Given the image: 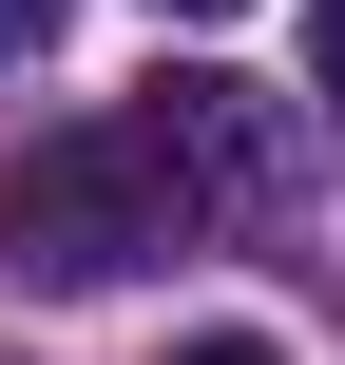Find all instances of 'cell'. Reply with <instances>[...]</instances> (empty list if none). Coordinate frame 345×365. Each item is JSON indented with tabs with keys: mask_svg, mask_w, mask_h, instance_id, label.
<instances>
[{
	"mask_svg": "<svg viewBox=\"0 0 345 365\" xmlns=\"http://www.w3.org/2000/svg\"><path fill=\"white\" fill-rule=\"evenodd\" d=\"M192 231H211V192H192V154L154 115H77V135H38L0 173V269H38V289H134Z\"/></svg>",
	"mask_w": 345,
	"mask_h": 365,
	"instance_id": "1",
	"label": "cell"
},
{
	"mask_svg": "<svg viewBox=\"0 0 345 365\" xmlns=\"http://www.w3.org/2000/svg\"><path fill=\"white\" fill-rule=\"evenodd\" d=\"M38 38H58V0H0V77H19V58H38Z\"/></svg>",
	"mask_w": 345,
	"mask_h": 365,
	"instance_id": "4",
	"label": "cell"
},
{
	"mask_svg": "<svg viewBox=\"0 0 345 365\" xmlns=\"http://www.w3.org/2000/svg\"><path fill=\"white\" fill-rule=\"evenodd\" d=\"M154 365H288L269 327H192V346H154Z\"/></svg>",
	"mask_w": 345,
	"mask_h": 365,
	"instance_id": "3",
	"label": "cell"
},
{
	"mask_svg": "<svg viewBox=\"0 0 345 365\" xmlns=\"http://www.w3.org/2000/svg\"><path fill=\"white\" fill-rule=\"evenodd\" d=\"M307 77H327V96H345V0H307Z\"/></svg>",
	"mask_w": 345,
	"mask_h": 365,
	"instance_id": "5",
	"label": "cell"
},
{
	"mask_svg": "<svg viewBox=\"0 0 345 365\" xmlns=\"http://www.w3.org/2000/svg\"><path fill=\"white\" fill-rule=\"evenodd\" d=\"M154 19H250V0H154Z\"/></svg>",
	"mask_w": 345,
	"mask_h": 365,
	"instance_id": "6",
	"label": "cell"
},
{
	"mask_svg": "<svg viewBox=\"0 0 345 365\" xmlns=\"http://www.w3.org/2000/svg\"><path fill=\"white\" fill-rule=\"evenodd\" d=\"M154 135L192 154V192H211V212H250V192L288 173V135H269V96H250V77H154Z\"/></svg>",
	"mask_w": 345,
	"mask_h": 365,
	"instance_id": "2",
	"label": "cell"
}]
</instances>
